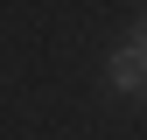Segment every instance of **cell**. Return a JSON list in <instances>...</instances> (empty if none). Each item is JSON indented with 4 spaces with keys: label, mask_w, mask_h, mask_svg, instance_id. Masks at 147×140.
Returning <instances> with one entry per match:
<instances>
[{
    "label": "cell",
    "mask_w": 147,
    "mask_h": 140,
    "mask_svg": "<svg viewBox=\"0 0 147 140\" xmlns=\"http://www.w3.org/2000/svg\"><path fill=\"white\" fill-rule=\"evenodd\" d=\"M105 77H112V91H133V98H147V49L119 42V49H112V63H105Z\"/></svg>",
    "instance_id": "6da1fadb"
},
{
    "label": "cell",
    "mask_w": 147,
    "mask_h": 140,
    "mask_svg": "<svg viewBox=\"0 0 147 140\" xmlns=\"http://www.w3.org/2000/svg\"><path fill=\"white\" fill-rule=\"evenodd\" d=\"M126 42H133V49H147V14H140V28H133V35H126Z\"/></svg>",
    "instance_id": "7a4b0ae2"
}]
</instances>
